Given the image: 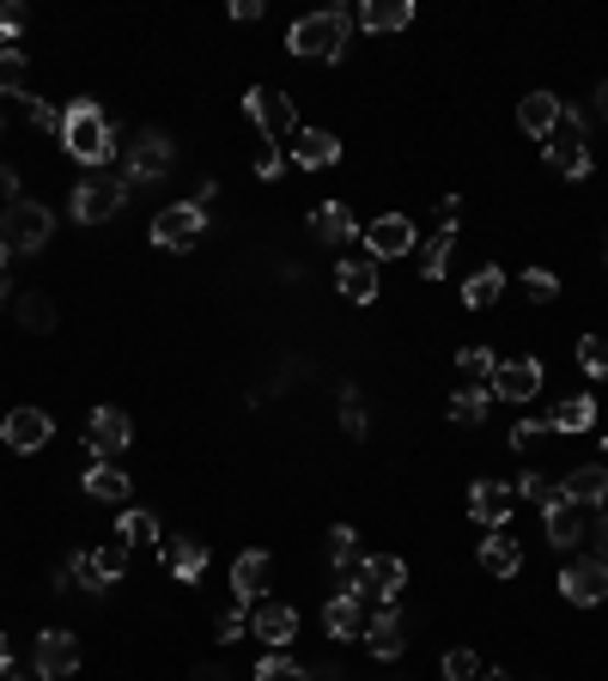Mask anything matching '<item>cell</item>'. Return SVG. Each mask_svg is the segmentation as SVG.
<instances>
[{"label": "cell", "instance_id": "1", "mask_svg": "<svg viewBox=\"0 0 608 681\" xmlns=\"http://www.w3.org/2000/svg\"><path fill=\"white\" fill-rule=\"evenodd\" d=\"M61 146L80 165H110V153H116V122L104 116V110L92 104V98H74V104L61 110Z\"/></svg>", "mask_w": 608, "mask_h": 681}, {"label": "cell", "instance_id": "2", "mask_svg": "<svg viewBox=\"0 0 608 681\" xmlns=\"http://www.w3.org/2000/svg\"><path fill=\"white\" fill-rule=\"evenodd\" d=\"M347 25H353V13H347V7H329V13H304L299 25L286 31V49H292V55H311V62H341Z\"/></svg>", "mask_w": 608, "mask_h": 681}, {"label": "cell", "instance_id": "3", "mask_svg": "<svg viewBox=\"0 0 608 681\" xmlns=\"http://www.w3.org/2000/svg\"><path fill=\"white\" fill-rule=\"evenodd\" d=\"M128 177H122V170H104L98 165L92 177H86L80 189H74V220L80 225H104L110 213H122V201H128Z\"/></svg>", "mask_w": 608, "mask_h": 681}, {"label": "cell", "instance_id": "4", "mask_svg": "<svg viewBox=\"0 0 608 681\" xmlns=\"http://www.w3.org/2000/svg\"><path fill=\"white\" fill-rule=\"evenodd\" d=\"M548 165L560 170V177H590V141H584V110H560L554 134L542 141Z\"/></svg>", "mask_w": 608, "mask_h": 681}, {"label": "cell", "instance_id": "5", "mask_svg": "<svg viewBox=\"0 0 608 681\" xmlns=\"http://www.w3.org/2000/svg\"><path fill=\"white\" fill-rule=\"evenodd\" d=\"M244 116L262 129V141H286V134H299V104H292L286 92H274V86H250V92H244Z\"/></svg>", "mask_w": 608, "mask_h": 681}, {"label": "cell", "instance_id": "6", "mask_svg": "<svg viewBox=\"0 0 608 681\" xmlns=\"http://www.w3.org/2000/svg\"><path fill=\"white\" fill-rule=\"evenodd\" d=\"M201 232H207V208L201 201H177V208L153 213V244L159 249H195Z\"/></svg>", "mask_w": 608, "mask_h": 681}, {"label": "cell", "instance_id": "7", "mask_svg": "<svg viewBox=\"0 0 608 681\" xmlns=\"http://www.w3.org/2000/svg\"><path fill=\"white\" fill-rule=\"evenodd\" d=\"M134 445V426L122 408H92V420H86V450H92V462H122Z\"/></svg>", "mask_w": 608, "mask_h": 681}, {"label": "cell", "instance_id": "8", "mask_svg": "<svg viewBox=\"0 0 608 681\" xmlns=\"http://www.w3.org/2000/svg\"><path fill=\"white\" fill-rule=\"evenodd\" d=\"M49 232H55V213L43 208V201H13V208L0 213V237L13 249H25V256L49 244Z\"/></svg>", "mask_w": 608, "mask_h": 681}, {"label": "cell", "instance_id": "9", "mask_svg": "<svg viewBox=\"0 0 608 681\" xmlns=\"http://www.w3.org/2000/svg\"><path fill=\"white\" fill-rule=\"evenodd\" d=\"M402 584H408V566H402V554H371V560H359V596H378V603H402Z\"/></svg>", "mask_w": 608, "mask_h": 681}, {"label": "cell", "instance_id": "10", "mask_svg": "<svg viewBox=\"0 0 608 681\" xmlns=\"http://www.w3.org/2000/svg\"><path fill=\"white\" fill-rule=\"evenodd\" d=\"M560 590H566V603L596 609V603L608 596V560H596V554H584V560H566V572H560Z\"/></svg>", "mask_w": 608, "mask_h": 681}, {"label": "cell", "instance_id": "11", "mask_svg": "<svg viewBox=\"0 0 608 681\" xmlns=\"http://www.w3.org/2000/svg\"><path fill=\"white\" fill-rule=\"evenodd\" d=\"M359 237H365L371 263H396V256H408V249H414V220H408V213H384V220H371Z\"/></svg>", "mask_w": 608, "mask_h": 681}, {"label": "cell", "instance_id": "12", "mask_svg": "<svg viewBox=\"0 0 608 681\" xmlns=\"http://www.w3.org/2000/svg\"><path fill=\"white\" fill-rule=\"evenodd\" d=\"M31 663H37L43 681L74 676V669H80V639H74V633H61V627L37 633V651H31Z\"/></svg>", "mask_w": 608, "mask_h": 681}, {"label": "cell", "instance_id": "13", "mask_svg": "<svg viewBox=\"0 0 608 681\" xmlns=\"http://www.w3.org/2000/svg\"><path fill=\"white\" fill-rule=\"evenodd\" d=\"M0 438H7L19 457H37V450L55 438V426H49V414H43V408H13V414L0 420Z\"/></svg>", "mask_w": 608, "mask_h": 681}, {"label": "cell", "instance_id": "14", "mask_svg": "<svg viewBox=\"0 0 608 681\" xmlns=\"http://www.w3.org/2000/svg\"><path fill=\"white\" fill-rule=\"evenodd\" d=\"M511 511H517V487H505V481H475L469 487V517H475L481 529H505L511 524Z\"/></svg>", "mask_w": 608, "mask_h": 681}, {"label": "cell", "instance_id": "15", "mask_svg": "<svg viewBox=\"0 0 608 681\" xmlns=\"http://www.w3.org/2000/svg\"><path fill=\"white\" fill-rule=\"evenodd\" d=\"M165 170H171V141L146 129L140 141L128 146V158H122V177H128V183H153V177H165Z\"/></svg>", "mask_w": 608, "mask_h": 681}, {"label": "cell", "instance_id": "16", "mask_svg": "<svg viewBox=\"0 0 608 681\" xmlns=\"http://www.w3.org/2000/svg\"><path fill=\"white\" fill-rule=\"evenodd\" d=\"M402 645H408V627H402V603L378 609V615L365 621V651L378 657V663H396Z\"/></svg>", "mask_w": 608, "mask_h": 681}, {"label": "cell", "instance_id": "17", "mask_svg": "<svg viewBox=\"0 0 608 681\" xmlns=\"http://www.w3.org/2000/svg\"><path fill=\"white\" fill-rule=\"evenodd\" d=\"M536 390H542V366L536 359H499V371H493V395L499 402H529Z\"/></svg>", "mask_w": 608, "mask_h": 681}, {"label": "cell", "instance_id": "18", "mask_svg": "<svg viewBox=\"0 0 608 681\" xmlns=\"http://www.w3.org/2000/svg\"><path fill=\"white\" fill-rule=\"evenodd\" d=\"M292 165L335 170V165H341V141H335L329 129H299V134H292Z\"/></svg>", "mask_w": 608, "mask_h": 681}, {"label": "cell", "instance_id": "19", "mask_svg": "<svg viewBox=\"0 0 608 681\" xmlns=\"http://www.w3.org/2000/svg\"><path fill=\"white\" fill-rule=\"evenodd\" d=\"M250 633L268 645V651H286V645H292V633H299V615H292L286 603H256Z\"/></svg>", "mask_w": 608, "mask_h": 681}, {"label": "cell", "instance_id": "20", "mask_svg": "<svg viewBox=\"0 0 608 681\" xmlns=\"http://www.w3.org/2000/svg\"><path fill=\"white\" fill-rule=\"evenodd\" d=\"M560 493H566L578 511H603L608 505V469H603V462H578V469L566 475V487H560Z\"/></svg>", "mask_w": 608, "mask_h": 681}, {"label": "cell", "instance_id": "21", "mask_svg": "<svg viewBox=\"0 0 608 681\" xmlns=\"http://www.w3.org/2000/svg\"><path fill=\"white\" fill-rule=\"evenodd\" d=\"M268 578H274V560H268L262 548L238 554V560H232V596H238V603H256L268 590Z\"/></svg>", "mask_w": 608, "mask_h": 681}, {"label": "cell", "instance_id": "22", "mask_svg": "<svg viewBox=\"0 0 608 681\" xmlns=\"http://www.w3.org/2000/svg\"><path fill=\"white\" fill-rule=\"evenodd\" d=\"M542 524H548V548H578L584 542V511L572 505L566 493H560L554 505H542Z\"/></svg>", "mask_w": 608, "mask_h": 681}, {"label": "cell", "instance_id": "23", "mask_svg": "<svg viewBox=\"0 0 608 681\" xmlns=\"http://www.w3.org/2000/svg\"><path fill=\"white\" fill-rule=\"evenodd\" d=\"M165 566H171L183 584H201V572H207V542L201 536H171L165 542Z\"/></svg>", "mask_w": 608, "mask_h": 681}, {"label": "cell", "instance_id": "24", "mask_svg": "<svg viewBox=\"0 0 608 681\" xmlns=\"http://www.w3.org/2000/svg\"><path fill=\"white\" fill-rule=\"evenodd\" d=\"M335 287H341L353 304H371L378 299V263H371V256H347V263L335 268Z\"/></svg>", "mask_w": 608, "mask_h": 681}, {"label": "cell", "instance_id": "25", "mask_svg": "<svg viewBox=\"0 0 608 681\" xmlns=\"http://www.w3.org/2000/svg\"><path fill=\"white\" fill-rule=\"evenodd\" d=\"M554 122H560V98L529 92L523 104H517V129H523V134H536V141H548V134H554Z\"/></svg>", "mask_w": 608, "mask_h": 681}, {"label": "cell", "instance_id": "26", "mask_svg": "<svg viewBox=\"0 0 608 681\" xmlns=\"http://www.w3.org/2000/svg\"><path fill=\"white\" fill-rule=\"evenodd\" d=\"M481 566H487L493 578H517V572H523V548H517L505 529H493V536L481 542Z\"/></svg>", "mask_w": 608, "mask_h": 681}, {"label": "cell", "instance_id": "27", "mask_svg": "<svg viewBox=\"0 0 608 681\" xmlns=\"http://www.w3.org/2000/svg\"><path fill=\"white\" fill-rule=\"evenodd\" d=\"M323 627H329L335 639L365 633V603H359V596H329V603H323Z\"/></svg>", "mask_w": 608, "mask_h": 681}, {"label": "cell", "instance_id": "28", "mask_svg": "<svg viewBox=\"0 0 608 681\" xmlns=\"http://www.w3.org/2000/svg\"><path fill=\"white\" fill-rule=\"evenodd\" d=\"M359 25H365V31H402V25H414V0H365V7H359Z\"/></svg>", "mask_w": 608, "mask_h": 681}, {"label": "cell", "instance_id": "29", "mask_svg": "<svg viewBox=\"0 0 608 681\" xmlns=\"http://www.w3.org/2000/svg\"><path fill=\"white\" fill-rule=\"evenodd\" d=\"M548 426H554V433H590L596 426V395H566V402H554Z\"/></svg>", "mask_w": 608, "mask_h": 681}, {"label": "cell", "instance_id": "30", "mask_svg": "<svg viewBox=\"0 0 608 681\" xmlns=\"http://www.w3.org/2000/svg\"><path fill=\"white\" fill-rule=\"evenodd\" d=\"M311 232H317L323 244H347V237H353V213H347L341 201H323V208L311 213Z\"/></svg>", "mask_w": 608, "mask_h": 681}, {"label": "cell", "instance_id": "31", "mask_svg": "<svg viewBox=\"0 0 608 681\" xmlns=\"http://www.w3.org/2000/svg\"><path fill=\"white\" fill-rule=\"evenodd\" d=\"M86 493L122 505V499H128V475H122L116 462H92V469H86Z\"/></svg>", "mask_w": 608, "mask_h": 681}, {"label": "cell", "instance_id": "32", "mask_svg": "<svg viewBox=\"0 0 608 681\" xmlns=\"http://www.w3.org/2000/svg\"><path fill=\"white\" fill-rule=\"evenodd\" d=\"M450 249H457V225H438V237H426L420 244V275L438 280L450 268Z\"/></svg>", "mask_w": 608, "mask_h": 681}, {"label": "cell", "instance_id": "33", "mask_svg": "<svg viewBox=\"0 0 608 681\" xmlns=\"http://www.w3.org/2000/svg\"><path fill=\"white\" fill-rule=\"evenodd\" d=\"M499 292H505V275H499V268H475V275L463 280V304H469V311H487Z\"/></svg>", "mask_w": 608, "mask_h": 681}, {"label": "cell", "instance_id": "34", "mask_svg": "<svg viewBox=\"0 0 608 681\" xmlns=\"http://www.w3.org/2000/svg\"><path fill=\"white\" fill-rule=\"evenodd\" d=\"M457 371L469 378V390H493V371H499V359H493L487 347H463V354H457Z\"/></svg>", "mask_w": 608, "mask_h": 681}, {"label": "cell", "instance_id": "35", "mask_svg": "<svg viewBox=\"0 0 608 681\" xmlns=\"http://www.w3.org/2000/svg\"><path fill=\"white\" fill-rule=\"evenodd\" d=\"M13 316L25 328H37V335H49V328L61 323V316H55V304H49V292H25V299L13 304Z\"/></svg>", "mask_w": 608, "mask_h": 681}, {"label": "cell", "instance_id": "36", "mask_svg": "<svg viewBox=\"0 0 608 681\" xmlns=\"http://www.w3.org/2000/svg\"><path fill=\"white\" fill-rule=\"evenodd\" d=\"M67 584H80L86 596H104V590H110V578L98 572L92 548H80V554H74V560H67Z\"/></svg>", "mask_w": 608, "mask_h": 681}, {"label": "cell", "instance_id": "37", "mask_svg": "<svg viewBox=\"0 0 608 681\" xmlns=\"http://www.w3.org/2000/svg\"><path fill=\"white\" fill-rule=\"evenodd\" d=\"M487 402H493V390H457L450 395V420H457V426H481Z\"/></svg>", "mask_w": 608, "mask_h": 681}, {"label": "cell", "instance_id": "38", "mask_svg": "<svg viewBox=\"0 0 608 681\" xmlns=\"http://www.w3.org/2000/svg\"><path fill=\"white\" fill-rule=\"evenodd\" d=\"M578 371H584V378H596V383L608 378V335H584L578 340Z\"/></svg>", "mask_w": 608, "mask_h": 681}, {"label": "cell", "instance_id": "39", "mask_svg": "<svg viewBox=\"0 0 608 681\" xmlns=\"http://www.w3.org/2000/svg\"><path fill=\"white\" fill-rule=\"evenodd\" d=\"M244 609H250V603H238V596L219 609V621H213V639H219V645H232V639H244V633H250V615H244Z\"/></svg>", "mask_w": 608, "mask_h": 681}, {"label": "cell", "instance_id": "40", "mask_svg": "<svg viewBox=\"0 0 608 681\" xmlns=\"http://www.w3.org/2000/svg\"><path fill=\"white\" fill-rule=\"evenodd\" d=\"M116 536L128 542H159V517H153V511H122V524H116Z\"/></svg>", "mask_w": 608, "mask_h": 681}, {"label": "cell", "instance_id": "41", "mask_svg": "<svg viewBox=\"0 0 608 681\" xmlns=\"http://www.w3.org/2000/svg\"><path fill=\"white\" fill-rule=\"evenodd\" d=\"M92 560H98V572H104L110 584H116V578L128 572V542H122V536H110L104 548H92Z\"/></svg>", "mask_w": 608, "mask_h": 681}, {"label": "cell", "instance_id": "42", "mask_svg": "<svg viewBox=\"0 0 608 681\" xmlns=\"http://www.w3.org/2000/svg\"><path fill=\"white\" fill-rule=\"evenodd\" d=\"M341 426H347V438H365L371 433V420H365V402H359V390L347 383L341 390Z\"/></svg>", "mask_w": 608, "mask_h": 681}, {"label": "cell", "instance_id": "43", "mask_svg": "<svg viewBox=\"0 0 608 681\" xmlns=\"http://www.w3.org/2000/svg\"><path fill=\"white\" fill-rule=\"evenodd\" d=\"M0 92L25 98V55L19 49H0Z\"/></svg>", "mask_w": 608, "mask_h": 681}, {"label": "cell", "instance_id": "44", "mask_svg": "<svg viewBox=\"0 0 608 681\" xmlns=\"http://www.w3.org/2000/svg\"><path fill=\"white\" fill-rule=\"evenodd\" d=\"M444 681H481V657L475 651H444Z\"/></svg>", "mask_w": 608, "mask_h": 681}, {"label": "cell", "instance_id": "45", "mask_svg": "<svg viewBox=\"0 0 608 681\" xmlns=\"http://www.w3.org/2000/svg\"><path fill=\"white\" fill-rule=\"evenodd\" d=\"M256 681H304V669L292 663L286 651H274V657H262V663H256Z\"/></svg>", "mask_w": 608, "mask_h": 681}, {"label": "cell", "instance_id": "46", "mask_svg": "<svg viewBox=\"0 0 608 681\" xmlns=\"http://www.w3.org/2000/svg\"><path fill=\"white\" fill-rule=\"evenodd\" d=\"M517 499H529V505L542 511V505H554V499H560V487H548L536 469H523V481H517Z\"/></svg>", "mask_w": 608, "mask_h": 681}, {"label": "cell", "instance_id": "47", "mask_svg": "<svg viewBox=\"0 0 608 681\" xmlns=\"http://www.w3.org/2000/svg\"><path fill=\"white\" fill-rule=\"evenodd\" d=\"M523 292H529L536 304H548V299H560V280L548 275V268H529V275H523Z\"/></svg>", "mask_w": 608, "mask_h": 681}, {"label": "cell", "instance_id": "48", "mask_svg": "<svg viewBox=\"0 0 608 681\" xmlns=\"http://www.w3.org/2000/svg\"><path fill=\"white\" fill-rule=\"evenodd\" d=\"M25 116H31V129L61 134V110H55V104H43V98H25Z\"/></svg>", "mask_w": 608, "mask_h": 681}, {"label": "cell", "instance_id": "49", "mask_svg": "<svg viewBox=\"0 0 608 681\" xmlns=\"http://www.w3.org/2000/svg\"><path fill=\"white\" fill-rule=\"evenodd\" d=\"M542 438H548V420H517V426H511V445H517V450L542 445Z\"/></svg>", "mask_w": 608, "mask_h": 681}, {"label": "cell", "instance_id": "50", "mask_svg": "<svg viewBox=\"0 0 608 681\" xmlns=\"http://www.w3.org/2000/svg\"><path fill=\"white\" fill-rule=\"evenodd\" d=\"M25 7H19V0H7V7H0V37H7V43H13L19 37V31H25Z\"/></svg>", "mask_w": 608, "mask_h": 681}, {"label": "cell", "instance_id": "51", "mask_svg": "<svg viewBox=\"0 0 608 681\" xmlns=\"http://www.w3.org/2000/svg\"><path fill=\"white\" fill-rule=\"evenodd\" d=\"M256 177H280V146L274 141L256 146Z\"/></svg>", "mask_w": 608, "mask_h": 681}, {"label": "cell", "instance_id": "52", "mask_svg": "<svg viewBox=\"0 0 608 681\" xmlns=\"http://www.w3.org/2000/svg\"><path fill=\"white\" fill-rule=\"evenodd\" d=\"M590 536H596V560H608V505L596 511V524H590Z\"/></svg>", "mask_w": 608, "mask_h": 681}, {"label": "cell", "instance_id": "53", "mask_svg": "<svg viewBox=\"0 0 608 681\" xmlns=\"http://www.w3.org/2000/svg\"><path fill=\"white\" fill-rule=\"evenodd\" d=\"M0 201H7V208L19 201V177H13V165H0Z\"/></svg>", "mask_w": 608, "mask_h": 681}, {"label": "cell", "instance_id": "54", "mask_svg": "<svg viewBox=\"0 0 608 681\" xmlns=\"http://www.w3.org/2000/svg\"><path fill=\"white\" fill-rule=\"evenodd\" d=\"M457 213H463V196H438V220L457 225Z\"/></svg>", "mask_w": 608, "mask_h": 681}, {"label": "cell", "instance_id": "55", "mask_svg": "<svg viewBox=\"0 0 608 681\" xmlns=\"http://www.w3.org/2000/svg\"><path fill=\"white\" fill-rule=\"evenodd\" d=\"M232 19H244V25H250V19H262V0H232Z\"/></svg>", "mask_w": 608, "mask_h": 681}, {"label": "cell", "instance_id": "56", "mask_svg": "<svg viewBox=\"0 0 608 681\" xmlns=\"http://www.w3.org/2000/svg\"><path fill=\"white\" fill-rule=\"evenodd\" d=\"M195 681H232V676H225V669H219V663H213V669H207V663H201V669H195Z\"/></svg>", "mask_w": 608, "mask_h": 681}, {"label": "cell", "instance_id": "57", "mask_svg": "<svg viewBox=\"0 0 608 681\" xmlns=\"http://www.w3.org/2000/svg\"><path fill=\"white\" fill-rule=\"evenodd\" d=\"M13 669V645H7V633H0V676Z\"/></svg>", "mask_w": 608, "mask_h": 681}, {"label": "cell", "instance_id": "58", "mask_svg": "<svg viewBox=\"0 0 608 681\" xmlns=\"http://www.w3.org/2000/svg\"><path fill=\"white\" fill-rule=\"evenodd\" d=\"M481 681H511V676H505V669H481Z\"/></svg>", "mask_w": 608, "mask_h": 681}, {"label": "cell", "instance_id": "59", "mask_svg": "<svg viewBox=\"0 0 608 681\" xmlns=\"http://www.w3.org/2000/svg\"><path fill=\"white\" fill-rule=\"evenodd\" d=\"M7 263H13V244H7V237H0V268H7Z\"/></svg>", "mask_w": 608, "mask_h": 681}, {"label": "cell", "instance_id": "60", "mask_svg": "<svg viewBox=\"0 0 608 681\" xmlns=\"http://www.w3.org/2000/svg\"><path fill=\"white\" fill-rule=\"evenodd\" d=\"M0 681H25V676H19V663H13V669H7V676H0Z\"/></svg>", "mask_w": 608, "mask_h": 681}, {"label": "cell", "instance_id": "61", "mask_svg": "<svg viewBox=\"0 0 608 681\" xmlns=\"http://www.w3.org/2000/svg\"><path fill=\"white\" fill-rule=\"evenodd\" d=\"M0 311H7V287H0Z\"/></svg>", "mask_w": 608, "mask_h": 681}, {"label": "cell", "instance_id": "62", "mask_svg": "<svg viewBox=\"0 0 608 681\" xmlns=\"http://www.w3.org/2000/svg\"><path fill=\"white\" fill-rule=\"evenodd\" d=\"M603 457H608V438H603ZM603 469H608V462H603Z\"/></svg>", "mask_w": 608, "mask_h": 681}, {"label": "cell", "instance_id": "63", "mask_svg": "<svg viewBox=\"0 0 608 681\" xmlns=\"http://www.w3.org/2000/svg\"><path fill=\"white\" fill-rule=\"evenodd\" d=\"M603 256H608V249H603Z\"/></svg>", "mask_w": 608, "mask_h": 681}]
</instances>
